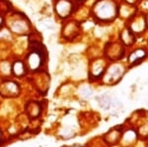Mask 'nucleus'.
<instances>
[{
	"label": "nucleus",
	"instance_id": "obj_7",
	"mask_svg": "<svg viewBox=\"0 0 148 147\" xmlns=\"http://www.w3.org/2000/svg\"><path fill=\"white\" fill-rule=\"evenodd\" d=\"M81 33V26L76 21H69L66 24H64L61 31L63 39L66 41H73L75 40Z\"/></svg>",
	"mask_w": 148,
	"mask_h": 147
},
{
	"label": "nucleus",
	"instance_id": "obj_15",
	"mask_svg": "<svg viewBox=\"0 0 148 147\" xmlns=\"http://www.w3.org/2000/svg\"><path fill=\"white\" fill-rule=\"evenodd\" d=\"M0 72H1L2 75H4V76L10 75L12 73V67H11L10 63L6 62V61L0 63Z\"/></svg>",
	"mask_w": 148,
	"mask_h": 147
},
{
	"label": "nucleus",
	"instance_id": "obj_3",
	"mask_svg": "<svg viewBox=\"0 0 148 147\" xmlns=\"http://www.w3.org/2000/svg\"><path fill=\"white\" fill-rule=\"evenodd\" d=\"M44 56L45 54L42 49L34 47V49H32L26 56L25 65L27 69L33 72L40 70L44 64Z\"/></svg>",
	"mask_w": 148,
	"mask_h": 147
},
{
	"label": "nucleus",
	"instance_id": "obj_16",
	"mask_svg": "<svg viewBox=\"0 0 148 147\" xmlns=\"http://www.w3.org/2000/svg\"><path fill=\"white\" fill-rule=\"evenodd\" d=\"M98 100L100 101V105H101L103 108L105 109H109L110 107V103H111V98L106 95H103L102 97L98 98Z\"/></svg>",
	"mask_w": 148,
	"mask_h": 147
},
{
	"label": "nucleus",
	"instance_id": "obj_18",
	"mask_svg": "<svg viewBox=\"0 0 148 147\" xmlns=\"http://www.w3.org/2000/svg\"><path fill=\"white\" fill-rule=\"evenodd\" d=\"M4 24H5V20H4V17L2 15H0V30L4 27Z\"/></svg>",
	"mask_w": 148,
	"mask_h": 147
},
{
	"label": "nucleus",
	"instance_id": "obj_14",
	"mask_svg": "<svg viewBox=\"0 0 148 147\" xmlns=\"http://www.w3.org/2000/svg\"><path fill=\"white\" fill-rule=\"evenodd\" d=\"M26 111L32 118H36L40 115V106L37 102H30L26 106Z\"/></svg>",
	"mask_w": 148,
	"mask_h": 147
},
{
	"label": "nucleus",
	"instance_id": "obj_9",
	"mask_svg": "<svg viewBox=\"0 0 148 147\" xmlns=\"http://www.w3.org/2000/svg\"><path fill=\"white\" fill-rule=\"evenodd\" d=\"M147 56V51L143 47H137L133 49L127 56V62L130 66H135L140 64Z\"/></svg>",
	"mask_w": 148,
	"mask_h": 147
},
{
	"label": "nucleus",
	"instance_id": "obj_13",
	"mask_svg": "<svg viewBox=\"0 0 148 147\" xmlns=\"http://www.w3.org/2000/svg\"><path fill=\"white\" fill-rule=\"evenodd\" d=\"M12 67V73L17 77H22L27 73V67L25 65V62L21 60H16L13 64L11 65Z\"/></svg>",
	"mask_w": 148,
	"mask_h": 147
},
{
	"label": "nucleus",
	"instance_id": "obj_4",
	"mask_svg": "<svg viewBox=\"0 0 148 147\" xmlns=\"http://www.w3.org/2000/svg\"><path fill=\"white\" fill-rule=\"evenodd\" d=\"M74 0H53L54 12L60 19H67L75 11Z\"/></svg>",
	"mask_w": 148,
	"mask_h": 147
},
{
	"label": "nucleus",
	"instance_id": "obj_1",
	"mask_svg": "<svg viewBox=\"0 0 148 147\" xmlns=\"http://www.w3.org/2000/svg\"><path fill=\"white\" fill-rule=\"evenodd\" d=\"M119 7L114 0H97L92 8V14L98 22L109 24L119 16Z\"/></svg>",
	"mask_w": 148,
	"mask_h": 147
},
{
	"label": "nucleus",
	"instance_id": "obj_2",
	"mask_svg": "<svg viewBox=\"0 0 148 147\" xmlns=\"http://www.w3.org/2000/svg\"><path fill=\"white\" fill-rule=\"evenodd\" d=\"M125 54V47L121 42H109L105 46L104 55L111 61H118L123 58Z\"/></svg>",
	"mask_w": 148,
	"mask_h": 147
},
{
	"label": "nucleus",
	"instance_id": "obj_6",
	"mask_svg": "<svg viewBox=\"0 0 148 147\" xmlns=\"http://www.w3.org/2000/svg\"><path fill=\"white\" fill-rule=\"evenodd\" d=\"M9 30L17 35H26L30 32L31 26L28 19L24 16H15L12 17L10 23L8 24Z\"/></svg>",
	"mask_w": 148,
	"mask_h": 147
},
{
	"label": "nucleus",
	"instance_id": "obj_11",
	"mask_svg": "<svg viewBox=\"0 0 148 147\" xmlns=\"http://www.w3.org/2000/svg\"><path fill=\"white\" fill-rule=\"evenodd\" d=\"M0 93L3 97H15L19 94V85L14 81H5L1 85Z\"/></svg>",
	"mask_w": 148,
	"mask_h": 147
},
{
	"label": "nucleus",
	"instance_id": "obj_5",
	"mask_svg": "<svg viewBox=\"0 0 148 147\" xmlns=\"http://www.w3.org/2000/svg\"><path fill=\"white\" fill-rule=\"evenodd\" d=\"M127 27L135 36H140L147 30L146 17L143 14L134 13L127 20Z\"/></svg>",
	"mask_w": 148,
	"mask_h": 147
},
{
	"label": "nucleus",
	"instance_id": "obj_20",
	"mask_svg": "<svg viewBox=\"0 0 148 147\" xmlns=\"http://www.w3.org/2000/svg\"><path fill=\"white\" fill-rule=\"evenodd\" d=\"M145 17H146V24H147V29H148V15L145 16Z\"/></svg>",
	"mask_w": 148,
	"mask_h": 147
},
{
	"label": "nucleus",
	"instance_id": "obj_8",
	"mask_svg": "<svg viewBox=\"0 0 148 147\" xmlns=\"http://www.w3.org/2000/svg\"><path fill=\"white\" fill-rule=\"evenodd\" d=\"M123 72H125L123 71V66L114 63L109 68V70L106 73H104L106 82L110 83V84H114V83L118 82L120 80V78L123 76Z\"/></svg>",
	"mask_w": 148,
	"mask_h": 147
},
{
	"label": "nucleus",
	"instance_id": "obj_17",
	"mask_svg": "<svg viewBox=\"0 0 148 147\" xmlns=\"http://www.w3.org/2000/svg\"><path fill=\"white\" fill-rule=\"evenodd\" d=\"M123 1L125 2L126 4H128V5H136V4L138 3V2H140L141 0H123Z\"/></svg>",
	"mask_w": 148,
	"mask_h": 147
},
{
	"label": "nucleus",
	"instance_id": "obj_19",
	"mask_svg": "<svg viewBox=\"0 0 148 147\" xmlns=\"http://www.w3.org/2000/svg\"><path fill=\"white\" fill-rule=\"evenodd\" d=\"M74 1H75V2H76V3L80 4V3H82V2H84V1H86V0H74Z\"/></svg>",
	"mask_w": 148,
	"mask_h": 147
},
{
	"label": "nucleus",
	"instance_id": "obj_12",
	"mask_svg": "<svg viewBox=\"0 0 148 147\" xmlns=\"http://www.w3.org/2000/svg\"><path fill=\"white\" fill-rule=\"evenodd\" d=\"M120 42L125 46H132L136 42V36L126 26L120 33Z\"/></svg>",
	"mask_w": 148,
	"mask_h": 147
},
{
	"label": "nucleus",
	"instance_id": "obj_10",
	"mask_svg": "<svg viewBox=\"0 0 148 147\" xmlns=\"http://www.w3.org/2000/svg\"><path fill=\"white\" fill-rule=\"evenodd\" d=\"M106 62L102 58H97L90 64V76L93 78H99L105 73Z\"/></svg>",
	"mask_w": 148,
	"mask_h": 147
}]
</instances>
